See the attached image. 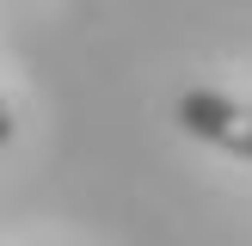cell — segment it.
<instances>
[{
  "label": "cell",
  "mask_w": 252,
  "mask_h": 246,
  "mask_svg": "<svg viewBox=\"0 0 252 246\" xmlns=\"http://www.w3.org/2000/svg\"><path fill=\"white\" fill-rule=\"evenodd\" d=\"M179 123L197 142L221 148V154H234V160H252V105H240V98L197 86V92L179 98Z\"/></svg>",
  "instance_id": "cell-1"
},
{
  "label": "cell",
  "mask_w": 252,
  "mask_h": 246,
  "mask_svg": "<svg viewBox=\"0 0 252 246\" xmlns=\"http://www.w3.org/2000/svg\"><path fill=\"white\" fill-rule=\"evenodd\" d=\"M12 142V111H6V98H0V148Z\"/></svg>",
  "instance_id": "cell-2"
}]
</instances>
